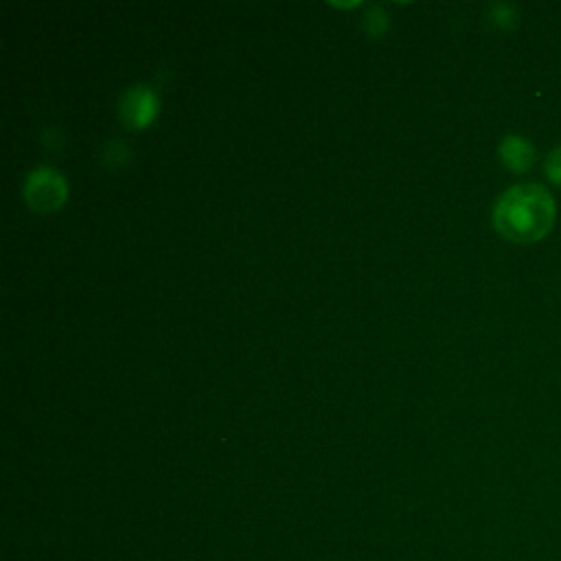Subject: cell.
Returning a JSON list of instances; mask_svg holds the SVG:
<instances>
[{"label": "cell", "mask_w": 561, "mask_h": 561, "mask_svg": "<svg viewBox=\"0 0 561 561\" xmlns=\"http://www.w3.org/2000/svg\"><path fill=\"white\" fill-rule=\"evenodd\" d=\"M364 29L373 38H382L388 31V14L382 7H371L364 18Z\"/></svg>", "instance_id": "cell-6"}, {"label": "cell", "mask_w": 561, "mask_h": 561, "mask_svg": "<svg viewBox=\"0 0 561 561\" xmlns=\"http://www.w3.org/2000/svg\"><path fill=\"white\" fill-rule=\"evenodd\" d=\"M160 110L158 95L150 86H132L119 101V117L128 130H147L156 121Z\"/></svg>", "instance_id": "cell-3"}, {"label": "cell", "mask_w": 561, "mask_h": 561, "mask_svg": "<svg viewBox=\"0 0 561 561\" xmlns=\"http://www.w3.org/2000/svg\"><path fill=\"white\" fill-rule=\"evenodd\" d=\"M489 20L502 31L513 29L515 22H518V14H515V7L505 5V3H496L489 7Z\"/></svg>", "instance_id": "cell-5"}, {"label": "cell", "mask_w": 561, "mask_h": 561, "mask_svg": "<svg viewBox=\"0 0 561 561\" xmlns=\"http://www.w3.org/2000/svg\"><path fill=\"white\" fill-rule=\"evenodd\" d=\"M22 196H25L29 209L36 213H55L68 200V182L62 171L42 165L29 171L25 185H22Z\"/></svg>", "instance_id": "cell-2"}, {"label": "cell", "mask_w": 561, "mask_h": 561, "mask_svg": "<svg viewBox=\"0 0 561 561\" xmlns=\"http://www.w3.org/2000/svg\"><path fill=\"white\" fill-rule=\"evenodd\" d=\"M544 171H546V178L553 182V185L561 187V145L557 150H553L548 154L546 163H544Z\"/></svg>", "instance_id": "cell-8"}, {"label": "cell", "mask_w": 561, "mask_h": 561, "mask_svg": "<svg viewBox=\"0 0 561 561\" xmlns=\"http://www.w3.org/2000/svg\"><path fill=\"white\" fill-rule=\"evenodd\" d=\"M500 160L513 174H526L535 163V147L529 139L520 134H509L500 143Z\"/></svg>", "instance_id": "cell-4"}, {"label": "cell", "mask_w": 561, "mask_h": 561, "mask_svg": "<svg viewBox=\"0 0 561 561\" xmlns=\"http://www.w3.org/2000/svg\"><path fill=\"white\" fill-rule=\"evenodd\" d=\"M128 158H130L128 147H125L123 143H110L106 147V158H103V165L121 167V165L128 163Z\"/></svg>", "instance_id": "cell-7"}, {"label": "cell", "mask_w": 561, "mask_h": 561, "mask_svg": "<svg viewBox=\"0 0 561 561\" xmlns=\"http://www.w3.org/2000/svg\"><path fill=\"white\" fill-rule=\"evenodd\" d=\"M557 220L555 198L542 185H518L500 196L494 206L498 235L513 244H537L551 235Z\"/></svg>", "instance_id": "cell-1"}]
</instances>
